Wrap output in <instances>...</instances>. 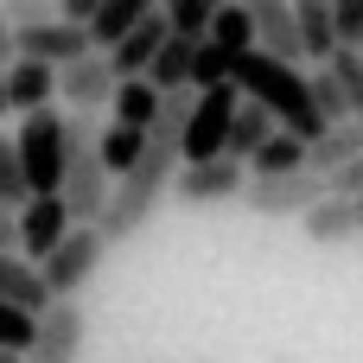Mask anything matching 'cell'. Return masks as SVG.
Listing matches in <instances>:
<instances>
[{
    "mask_svg": "<svg viewBox=\"0 0 363 363\" xmlns=\"http://www.w3.org/2000/svg\"><path fill=\"white\" fill-rule=\"evenodd\" d=\"M294 26H300V51H306V64H325V57L338 51L332 0H294Z\"/></svg>",
    "mask_w": 363,
    "mask_h": 363,
    "instance_id": "cell-19",
    "label": "cell"
},
{
    "mask_svg": "<svg viewBox=\"0 0 363 363\" xmlns=\"http://www.w3.org/2000/svg\"><path fill=\"white\" fill-rule=\"evenodd\" d=\"M357 51H363V45H357Z\"/></svg>",
    "mask_w": 363,
    "mask_h": 363,
    "instance_id": "cell-42",
    "label": "cell"
},
{
    "mask_svg": "<svg viewBox=\"0 0 363 363\" xmlns=\"http://www.w3.org/2000/svg\"><path fill=\"white\" fill-rule=\"evenodd\" d=\"M0 198L6 204H26L32 198V185H26V166H19V147L0 134Z\"/></svg>",
    "mask_w": 363,
    "mask_h": 363,
    "instance_id": "cell-31",
    "label": "cell"
},
{
    "mask_svg": "<svg viewBox=\"0 0 363 363\" xmlns=\"http://www.w3.org/2000/svg\"><path fill=\"white\" fill-rule=\"evenodd\" d=\"M0 300L26 306V313H45V306H51V294H45V274H38V262H26L19 249H0Z\"/></svg>",
    "mask_w": 363,
    "mask_h": 363,
    "instance_id": "cell-17",
    "label": "cell"
},
{
    "mask_svg": "<svg viewBox=\"0 0 363 363\" xmlns=\"http://www.w3.org/2000/svg\"><path fill=\"white\" fill-rule=\"evenodd\" d=\"M204 38H211L217 51H230V57H236V51H249V45H255V13H249L242 0H223V6L211 13Z\"/></svg>",
    "mask_w": 363,
    "mask_h": 363,
    "instance_id": "cell-25",
    "label": "cell"
},
{
    "mask_svg": "<svg viewBox=\"0 0 363 363\" xmlns=\"http://www.w3.org/2000/svg\"><path fill=\"white\" fill-rule=\"evenodd\" d=\"M357 153H363V121H332V128L306 147V166L332 179V172H338L345 160H357Z\"/></svg>",
    "mask_w": 363,
    "mask_h": 363,
    "instance_id": "cell-22",
    "label": "cell"
},
{
    "mask_svg": "<svg viewBox=\"0 0 363 363\" xmlns=\"http://www.w3.org/2000/svg\"><path fill=\"white\" fill-rule=\"evenodd\" d=\"M6 102H13V115L51 108V102H57V64H45V57H13V64H6Z\"/></svg>",
    "mask_w": 363,
    "mask_h": 363,
    "instance_id": "cell-14",
    "label": "cell"
},
{
    "mask_svg": "<svg viewBox=\"0 0 363 363\" xmlns=\"http://www.w3.org/2000/svg\"><path fill=\"white\" fill-rule=\"evenodd\" d=\"M191 102H198V89H172V96L160 102L153 128H147V153L115 179V191H108V204H102V223H96L108 249L134 242V236L153 223L160 198L172 191V172H179V160H185V115H191Z\"/></svg>",
    "mask_w": 363,
    "mask_h": 363,
    "instance_id": "cell-1",
    "label": "cell"
},
{
    "mask_svg": "<svg viewBox=\"0 0 363 363\" xmlns=\"http://www.w3.org/2000/svg\"><path fill=\"white\" fill-rule=\"evenodd\" d=\"M160 89H153V77H121L115 83V96H108V121H128V128H153V115H160Z\"/></svg>",
    "mask_w": 363,
    "mask_h": 363,
    "instance_id": "cell-21",
    "label": "cell"
},
{
    "mask_svg": "<svg viewBox=\"0 0 363 363\" xmlns=\"http://www.w3.org/2000/svg\"><path fill=\"white\" fill-rule=\"evenodd\" d=\"M191 64H198V38H179V32H166V45L153 51V89L160 96H172V89H191Z\"/></svg>",
    "mask_w": 363,
    "mask_h": 363,
    "instance_id": "cell-20",
    "label": "cell"
},
{
    "mask_svg": "<svg viewBox=\"0 0 363 363\" xmlns=\"http://www.w3.org/2000/svg\"><path fill=\"white\" fill-rule=\"evenodd\" d=\"M242 185H249V166L230 160V153H217V160H185V166L172 172V198L191 204V211L230 204V198H242Z\"/></svg>",
    "mask_w": 363,
    "mask_h": 363,
    "instance_id": "cell-7",
    "label": "cell"
},
{
    "mask_svg": "<svg viewBox=\"0 0 363 363\" xmlns=\"http://www.w3.org/2000/svg\"><path fill=\"white\" fill-rule=\"evenodd\" d=\"M230 77V51H217L211 38H198V64H191V89H211Z\"/></svg>",
    "mask_w": 363,
    "mask_h": 363,
    "instance_id": "cell-32",
    "label": "cell"
},
{
    "mask_svg": "<svg viewBox=\"0 0 363 363\" xmlns=\"http://www.w3.org/2000/svg\"><path fill=\"white\" fill-rule=\"evenodd\" d=\"M102 255H108V242H102V230L96 223H77L45 262H38V274H45V294L51 300H77L89 281H96V268H102Z\"/></svg>",
    "mask_w": 363,
    "mask_h": 363,
    "instance_id": "cell-5",
    "label": "cell"
},
{
    "mask_svg": "<svg viewBox=\"0 0 363 363\" xmlns=\"http://www.w3.org/2000/svg\"><path fill=\"white\" fill-rule=\"evenodd\" d=\"M0 249H19V204L0 198Z\"/></svg>",
    "mask_w": 363,
    "mask_h": 363,
    "instance_id": "cell-36",
    "label": "cell"
},
{
    "mask_svg": "<svg viewBox=\"0 0 363 363\" xmlns=\"http://www.w3.org/2000/svg\"><path fill=\"white\" fill-rule=\"evenodd\" d=\"M242 166H249V179H274V172H313V166H306V140H300V134H287V128H274V134H268V140H262V147H255Z\"/></svg>",
    "mask_w": 363,
    "mask_h": 363,
    "instance_id": "cell-18",
    "label": "cell"
},
{
    "mask_svg": "<svg viewBox=\"0 0 363 363\" xmlns=\"http://www.w3.org/2000/svg\"><path fill=\"white\" fill-rule=\"evenodd\" d=\"M306 89H313V102H319V115H325V121H357V115H351V102H345V89H338V77H332L325 64L306 77Z\"/></svg>",
    "mask_w": 363,
    "mask_h": 363,
    "instance_id": "cell-30",
    "label": "cell"
},
{
    "mask_svg": "<svg viewBox=\"0 0 363 363\" xmlns=\"http://www.w3.org/2000/svg\"><path fill=\"white\" fill-rule=\"evenodd\" d=\"M32 338H38V313H26V306H13V300H0V351H32Z\"/></svg>",
    "mask_w": 363,
    "mask_h": 363,
    "instance_id": "cell-29",
    "label": "cell"
},
{
    "mask_svg": "<svg viewBox=\"0 0 363 363\" xmlns=\"http://www.w3.org/2000/svg\"><path fill=\"white\" fill-rule=\"evenodd\" d=\"M140 153H147V128H128V121L102 128V166H108V179H121Z\"/></svg>",
    "mask_w": 363,
    "mask_h": 363,
    "instance_id": "cell-26",
    "label": "cell"
},
{
    "mask_svg": "<svg viewBox=\"0 0 363 363\" xmlns=\"http://www.w3.org/2000/svg\"><path fill=\"white\" fill-rule=\"evenodd\" d=\"M13 45H19V57H45V64H70V57H83V51H96V38H89V26H77V19H45V26H19L13 32Z\"/></svg>",
    "mask_w": 363,
    "mask_h": 363,
    "instance_id": "cell-12",
    "label": "cell"
},
{
    "mask_svg": "<svg viewBox=\"0 0 363 363\" xmlns=\"http://www.w3.org/2000/svg\"><path fill=\"white\" fill-rule=\"evenodd\" d=\"M115 179L102 166V128L89 108H70L64 115V204L77 223H102V204H108Z\"/></svg>",
    "mask_w": 363,
    "mask_h": 363,
    "instance_id": "cell-3",
    "label": "cell"
},
{
    "mask_svg": "<svg viewBox=\"0 0 363 363\" xmlns=\"http://www.w3.org/2000/svg\"><path fill=\"white\" fill-rule=\"evenodd\" d=\"M0 363H26V357H19V351H0Z\"/></svg>",
    "mask_w": 363,
    "mask_h": 363,
    "instance_id": "cell-40",
    "label": "cell"
},
{
    "mask_svg": "<svg viewBox=\"0 0 363 363\" xmlns=\"http://www.w3.org/2000/svg\"><path fill=\"white\" fill-rule=\"evenodd\" d=\"M115 64H108V51H83V57H70L64 70H57V102L64 108H89V115H102L108 108V96H115Z\"/></svg>",
    "mask_w": 363,
    "mask_h": 363,
    "instance_id": "cell-11",
    "label": "cell"
},
{
    "mask_svg": "<svg viewBox=\"0 0 363 363\" xmlns=\"http://www.w3.org/2000/svg\"><path fill=\"white\" fill-rule=\"evenodd\" d=\"M19 166H26V185L32 191H64V115L57 108H32L19 115Z\"/></svg>",
    "mask_w": 363,
    "mask_h": 363,
    "instance_id": "cell-4",
    "label": "cell"
},
{
    "mask_svg": "<svg viewBox=\"0 0 363 363\" xmlns=\"http://www.w3.org/2000/svg\"><path fill=\"white\" fill-rule=\"evenodd\" d=\"M325 70L338 77V89H345V102H351V115L363 121V51H357V45H338V51L325 57Z\"/></svg>",
    "mask_w": 363,
    "mask_h": 363,
    "instance_id": "cell-27",
    "label": "cell"
},
{
    "mask_svg": "<svg viewBox=\"0 0 363 363\" xmlns=\"http://www.w3.org/2000/svg\"><path fill=\"white\" fill-rule=\"evenodd\" d=\"M357 217H363V191H357Z\"/></svg>",
    "mask_w": 363,
    "mask_h": 363,
    "instance_id": "cell-41",
    "label": "cell"
},
{
    "mask_svg": "<svg viewBox=\"0 0 363 363\" xmlns=\"http://www.w3.org/2000/svg\"><path fill=\"white\" fill-rule=\"evenodd\" d=\"M300 223H306V242H313V249H345V242L363 230L357 198H338V191H325L313 211H300Z\"/></svg>",
    "mask_w": 363,
    "mask_h": 363,
    "instance_id": "cell-13",
    "label": "cell"
},
{
    "mask_svg": "<svg viewBox=\"0 0 363 363\" xmlns=\"http://www.w3.org/2000/svg\"><path fill=\"white\" fill-rule=\"evenodd\" d=\"M70 230H77V217H70L64 191H32V198L19 204V255H26V262H45Z\"/></svg>",
    "mask_w": 363,
    "mask_h": 363,
    "instance_id": "cell-10",
    "label": "cell"
},
{
    "mask_svg": "<svg viewBox=\"0 0 363 363\" xmlns=\"http://www.w3.org/2000/svg\"><path fill=\"white\" fill-rule=\"evenodd\" d=\"M249 13H255V45L262 51H274L281 64H300L306 51H300V26H294V0H242Z\"/></svg>",
    "mask_w": 363,
    "mask_h": 363,
    "instance_id": "cell-15",
    "label": "cell"
},
{
    "mask_svg": "<svg viewBox=\"0 0 363 363\" xmlns=\"http://www.w3.org/2000/svg\"><path fill=\"white\" fill-rule=\"evenodd\" d=\"M0 13H6V26L19 32V26H45V19H57V0H0Z\"/></svg>",
    "mask_w": 363,
    "mask_h": 363,
    "instance_id": "cell-33",
    "label": "cell"
},
{
    "mask_svg": "<svg viewBox=\"0 0 363 363\" xmlns=\"http://www.w3.org/2000/svg\"><path fill=\"white\" fill-rule=\"evenodd\" d=\"M223 0H160V13H166V26L179 32V38H204V26H211V13H217Z\"/></svg>",
    "mask_w": 363,
    "mask_h": 363,
    "instance_id": "cell-28",
    "label": "cell"
},
{
    "mask_svg": "<svg viewBox=\"0 0 363 363\" xmlns=\"http://www.w3.org/2000/svg\"><path fill=\"white\" fill-rule=\"evenodd\" d=\"M0 115H13V102H6V70H0Z\"/></svg>",
    "mask_w": 363,
    "mask_h": 363,
    "instance_id": "cell-39",
    "label": "cell"
},
{
    "mask_svg": "<svg viewBox=\"0 0 363 363\" xmlns=\"http://www.w3.org/2000/svg\"><path fill=\"white\" fill-rule=\"evenodd\" d=\"M230 77H236V89H242V96H255V102H262L287 134H300L306 147L332 128V121L319 115V102H313V89H306L300 64H281L274 51L249 45V51H236V57H230Z\"/></svg>",
    "mask_w": 363,
    "mask_h": 363,
    "instance_id": "cell-2",
    "label": "cell"
},
{
    "mask_svg": "<svg viewBox=\"0 0 363 363\" xmlns=\"http://www.w3.org/2000/svg\"><path fill=\"white\" fill-rule=\"evenodd\" d=\"M19 57V45H13V26H6V13H0V70Z\"/></svg>",
    "mask_w": 363,
    "mask_h": 363,
    "instance_id": "cell-38",
    "label": "cell"
},
{
    "mask_svg": "<svg viewBox=\"0 0 363 363\" xmlns=\"http://www.w3.org/2000/svg\"><path fill=\"white\" fill-rule=\"evenodd\" d=\"M325 191H332L325 172H274V179H249V185H242V204H249L255 217H300V211H313Z\"/></svg>",
    "mask_w": 363,
    "mask_h": 363,
    "instance_id": "cell-8",
    "label": "cell"
},
{
    "mask_svg": "<svg viewBox=\"0 0 363 363\" xmlns=\"http://www.w3.org/2000/svg\"><path fill=\"white\" fill-rule=\"evenodd\" d=\"M96 6H102V0H57V13H64V19H77V26H89V19H96Z\"/></svg>",
    "mask_w": 363,
    "mask_h": 363,
    "instance_id": "cell-37",
    "label": "cell"
},
{
    "mask_svg": "<svg viewBox=\"0 0 363 363\" xmlns=\"http://www.w3.org/2000/svg\"><path fill=\"white\" fill-rule=\"evenodd\" d=\"M83 338H89L83 300H51V306L38 313V338H32L26 363H77L83 357Z\"/></svg>",
    "mask_w": 363,
    "mask_h": 363,
    "instance_id": "cell-9",
    "label": "cell"
},
{
    "mask_svg": "<svg viewBox=\"0 0 363 363\" xmlns=\"http://www.w3.org/2000/svg\"><path fill=\"white\" fill-rule=\"evenodd\" d=\"M236 102H242L236 77L198 89V102H191V115H185V160H217V153H223L230 121H236ZM185 160H179V166H185Z\"/></svg>",
    "mask_w": 363,
    "mask_h": 363,
    "instance_id": "cell-6",
    "label": "cell"
},
{
    "mask_svg": "<svg viewBox=\"0 0 363 363\" xmlns=\"http://www.w3.org/2000/svg\"><path fill=\"white\" fill-rule=\"evenodd\" d=\"M160 0H102L96 6V19H89V38H96V51H108L115 38H128L147 13H153Z\"/></svg>",
    "mask_w": 363,
    "mask_h": 363,
    "instance_id": "cell-24",
    "label": "cell"
},
{
    "mask_svg": "<svg viewBox=\"0 0 363 363\" xmlns=\"http://www.w3.org/2000/svg\"><path fill=\"white\" fill-rule=\"evenodd\" d=\"M166 32H172V26H166V13L153 6V13H147V19L128 32V38H115V45H108L115 77H147V70H153V51L166 45Z\"/></svg>",
    "mask_w": 363,
    "mask_h": 363,
    "instance_id": "cell-16",
    "label": "cell"
},
{
    "mask_svg": "<svg viewBox=\"0 0 363 363\" xmlns=\"http://www.w3.org/2000/svg\"><path fill=\"white\" fill-rule=\"evenodd\" d=\"M274 128H281V121H274V115H268L255 96H242V102H236V121H230V140H223V153H230V160H249V153H255V147H262Z\"/></svg>",
    "mask_w": 363,
    "mask_h": 363,
    "instance_id": "cell-23",
    "label": "cell"
},
{
    "mask_svg": "<svg viewBox=\"0 0 363 363\" xmlns=\"http://www.w3.org/2000/svg\"><path fill=\"white\" fill-rule=\"evenodd\" d=\"M325 185H332L338 198H357V191H363V153H357V160H345V166H338Z\"/></svg>",
    "mask_w": 363,
    "mask_h": 363,
    "instance_id": "cell-35",
    "label": "cell"
},
{
    "mask_svg": "<svg viewBox=\"0 0 363 363\" xmlns=\"http://www.w3.org/2000/svg\"><path fill=\"white\" fill-rule=\"evenodd\" d=\"M332 26L338 45H363V0H332Z\"/></svg>",
    "mask_w": 363,
    "mask_h": 363,
    "instance_id": "cell-34",
    "label": "cell"
}]
</instances>
